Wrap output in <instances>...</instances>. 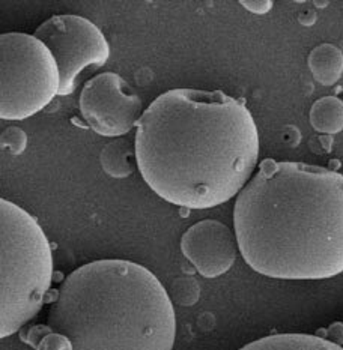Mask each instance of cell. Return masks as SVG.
I'll return each mask as SVG.
<instances>
[{
    "label": "cell",
    "mask_w": 343,
    "mask_h": 350,
    "mask_svg": "<svg viewBox=\"0 0 343 350\" xmlns=\"http://www.w3.org/2000/svg\"><path fill=\"white\" fill-rule=\"evenodd\" d=\"M136 164L163 200L209 209L249 184L259 158L255 119L242 100L220 90L173 89L143 111Z\"/></svg>",
    "instance_id": "obj_1"
},
{
    "label": "cell",
    "mask_w": 343,
    "mask_h": 350,
    "mask_svg": "<svg viewBox=\"0 0 343 350\" xmlns=\"http://www.w3.org/2000/svg\"><path fill=\"white\" fill-rule=\"evenodd\" d=\"M233 227L244 260L264 277H336L343 272V176L265 159L236 197Z\"/></svg>",
    "instance_id": "obj_2"
},
{
    "label": "cell",
    "mask_w": 343,
    "mask_h": 350,
    "mask_svg": "<svg viewBox=\"0 0 343 350\" xmlns=\"http://www.w3.org/2000/svg\"><path fill=\"white\" fill-rule=\"evenodd\" d=\"M49 326L74 350H172L177 316L170 295L144 266L97 260L65 278Z\"/></svg>",
    "instance_id": "obj_3"
},
{
    "label": "cell",
    "mask_w": 343,
    "mask_h": 350,
    "mask_svg": "<svg viewBox=\"0 0 343 350\" xmlns=\"http://www.w3.org/2000/svg\"><path fill=\"white\" fill-rule=\"evenodd\" d=\"M0 337L6 338L40 313L53 278L50 242L18 204L0 200Z\"/></svg>",
    "instance_id": "obj_4"
},
{
    "label": "cell",
    "mask_w": 343,
    "mask_h": 350,
    "mask_svg": "<svg viewBox=\"0 0 343 350\" xmlns=\"http://www.w3.org/2000/svg\"><path fill=\"white\" fill-rule=\"evenodd\" d=\"M55 56L35 35L0 36V118L23 120L47 107L59 94Z\"/></svg>",
    "instance_id": "obj_5"
},
{
    "label": "cell",
    "mask_w": 343,
    "mask_h": 350,
    "mask_svg": "<svg viewBox=\"0 0 343 350\" xmlns=\"http://www.w3.org/2000/svg\"><path fill=\"white\" fill-rule=\"evenodd\" d=\"M35 36L47 45L60 72L59 95H70L75 79L88 66H103L110 45L92 21L80 15H53L36 29Z\"/></svg>",
    "instance_id": "obj_6"
},
{
    "label": "cell",
    "mask_w": 343,
    "mask_h": 350,
    "mask_svg": "<svg viewBox=\"0 0 343 350\" xmlns=\"http://www.w3.org/2000/svg\"><path fill=\"white\" fill-rule=\"evenodd\" d=\"M79 107L88 126L104 137L129 133L142 118V100L114 72H103L86 81Z\"/></svg>",
    "instance_id": "obj_7"
},
{
    "label": "cell",
    "mask_w": 343,
    "mask_h": 350,
    "mask_svg": "<svg viewBox=\"0 0 343 350\" xmlns=\"http://www.w3.org/2000/svg\"><path fill=\"white\" fill-rule=\"evenodd\" d=\"M238 248L236 234L216 219L193 224L181 238L182 254L207 278L222 277L231 269Z\"/></svg>",
    "instance_id": "obj_8"
},
{
    "label": "cell",
    "mask_w": 343,
    "mask_h": 350,
    "mask_svg": "<svg viewBox=\"0 0 343 350\" xmlns=\"http://www.w3.org/2000/svg\"><path fill=\"white\" fill-rule=\"evenodd\" d=\"M240 350H343V347L309 334H276L251 341Z\"/></svg>",
    "instance_id": "obj_9"
},
{
    "label": "cell",
    "mask_w": 343,
    "mask_h": 350,
    "mask_svg": "<svg viewBox=\"0 0 343 350\" xmlns=\"http://www.w3.org/2000/svg\"><path fill=\"white\" fill-rule=\"evenodd\" d=\"M309 70L322 86H333L343 74V53L333 44H321L310 51Z\"/></svg>",
    "instance_id": "obj_10"
},
{
    "label": "cell",
    "mask_w": 343,
    "mask_h": 350,
    "mask_svg": "<svg viewBox=\"0 0 343 350\" xmlns=\"http://www.w3.org/2000/svg\"><path fill=\"white\" fill-rule=\"evenodd\" d=\"M136 149L127 140H116L105 144L100 161L103 170L114 179H124L134 172Z\"/></svg>",
    "instance_id": "obj_11"
},
{
    "label": "cell",
    "mask_w": 343,
    "mask_h": 350,
    "mask_svg": "<svg viewBox=\"0 0 343 350\" xmlns=\"http://www.w3.org/2000/svg\"><path fill=\"white\" fill-rule=\"evenodd\" d=\"M310 125L318 133L338 134L343 129V101L336 96H324L310 109Z\"/></svg>",
    "instance_id": "obj_12"
},
{
    "label": "cell",
    "mask_w": 343,
    "mask_h": 350,
    "mask_svg": "<svg viewBox=\"0 0 343 350\" xmlns=\"http://www.w3.org/2000/svg\"><path fill=\"white\" fill-rule=\"evenodd\" d=\"M21 341L35 350H74L70 338L53 331L49 325H36L21 332Z\"/></svg>",
    "instance_id": "obj_13"
},
{
    "label": "cell",
    "mask_w": 343,
    "mask_h": 350,
    "mask_svg": "<svg viewBox=\"0 0 343 350\" xmlns=\"http://www.w3.org/2000/svg\"><path fill=\"white\" fill-rule=\"evenodd\" d=\"M170 298L184 307H192L201 298L199 283L193 277H179L172 283Z\"/></svg>",
    "instance_id": "obj_14"
},
{
    "label": "cell",
    "mask_w": 343,
    "mask_h": 350,
    "mask_svg": "<svg viewBox=\"0 0 343 350\" xmlns=\"http://www.w3.org/2000/svg\"><path fill=\"white\" fill-rule=\"evenodd\" d=\"M0 144L3 149H8L14 155H20L25 152L27 146V135L23 129L17 126L5 128L2 137H0Z\"/></svg>",
    "instance_id": "obj_15"
},
{
    "label": "cell",
    "mask_w": 343,
    "mask_h": 350,
    "mask_svg": "<svg viewBox=\"0 0 343 350\" xmlns=\"http://www.w3.org/2000/svg\"><path fill=\"white\" fill-rule=\"evenodd\" d=\"M316 336L324 338V340H329V341H331V343L338 345V346H343V323H340V322L333 323L327 329L318 331Z\"/></svg>",
    "instance_id": "obj_16"
},
{
    "label": "cell",
    "mask_w": 343,
    "mask_h": 350,
    "mask_svg": "<svg viewBox=\"0 0 343 350\" xmlns=\"http://www.w3.org/2000/svg\"><path fill=\"white\" fill-rule=\"evenodd\" d=\"M241 5L246 8L247 11L261 15V14L270 12L274 3L271 2V0H251V2H247V0H242Z\"/></svg>",
    "instance_id": "obj_17"
},
{
    "label": "cell",
    "mask_w": 343,
    "mask_h": 350,
    "mask_svg": "<svg viewBox=\"0 0 343 350\" xmlns=\"http://www.w3.org/2000/svg\"><path fill=\"white\" fill-rule=\"evenodd\" d=\"M315 18H316V15H315L314 11H306V12L300 15V21L303 23V25H306V26L314 25Z\"/></svg>",
    "instance_id": "obj_18"
}]
</instances>
